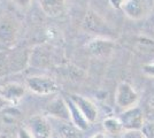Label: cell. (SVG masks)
<instances>
[{
	"label": "cell",
	"instance_id": "1",
	"mask_svg": "<svg viewBox=\"0 0 154 138\" xmlns=\"http://www.w3.org/2000/svg\"><path fill=\"white\" fill-rule=\"evenodd\" d=\"M26 86L31 92L39 96H51L59 91L58 83L46 76H32L26 81Z\"/></svg>",
	"mask_w": 154,
	"mask_h": 138
},
{
	"label": "cell",
	"instance_id": "21",
	"mask_svg": "<svg viewBox=\"0 0 154 138\" xmlns=\"http://www.w3.org/2000/svg\"><path fill=\"white\" fill-rule=\"evenodd\" d=\"M127 0H109V2H110V5L116 8V9H122V6L124 5V2H125Z\"/></svg>",
	"mask_w": 154,
	"mask_h": 138
},
{
	"label": "cell",
	"instance_id": "25",
	"mask_svg": "<svg viewBox=\"0 0 154 138\" xmlns=\"http://www.w3.org/2000/svg\"><path fill=\"white\" fill-rule=\"evenodd\" d=\"M149 106H151L152 108H154V96L151 98V100H149Z\"/></svg>",
	"mask_w": 154,
	"mask_h": 138
},
{
	"label": "cell",
	"instance_id": "6",
	"mask_svg": "<svg viewBox=\"0 0 154 138\" xmlns=\"http://www.w3.org/2000/svg\"><path fill=\"white\" fill-rule=\"evenodd\" d=\"M26 128L33 138H53L51 125L43 115H35L30 118L26 122Z\"/></svg>",
	"mask_w": 154,
	"mask_h": 138
},
{
	"label": "cell",
	"instance_id": "19",
	"mask_svg": "<svg viewBox=\"0 0 154 138\" xmlns=\"http://www.w3.org/2000/svg\"><path fill=\"white\" fill-rule=\"evenodd\" d=\"M17 138H33V136L30 133V131L26 129V127H22L17 131Z\"/></svg>",
	"mask_w": 154,
	"mask_h": 138
},
{
	"label": "cell",
	"instance_id": "11",
	"mask_svg": "<svg viewBox=\"0 0 154 138\" xmlns=\"http://www.w3.org/2000/svg\"><path fill=\"white\" fill-rule=\"evenodd\" d=\"M115 48L114 43H112V40H106V39H93L91 40L88 44V50L89 52L98 58L101 57H108L110 55Z\"/></svg>",
	"mask_w": 154,
	"mask_h": 138
},
{
	"label": "cell",
	"instance_id": "27",
	"mask_svg": "<svg viewBox=\"0 0 154 138\" xmlns=\"http://www.w3.org/2000/svg\"><path fill=\"white\" fill-rule=\"evenodd\" d=\"M53 138H58V136H57V137H53Z\"/></svg>",
	"mask_w": 154,
	"mask_h": 138
},
{
	"label": "cell",
	"instance_id": "24",
	"mask_svg": "<svg viewBox=\"0 0 154 138\" xmlns=\"http://www.w3.org/2000/svg\"><path fill=\"white\" fill-rule=\"evenodd\" d=\"M91 138H106V136H105L103 133H101V132H98L96 135H93Z\"/></svg>",
	"mask_w": 154,
	"mask_h": 138
},
{
	"label": "cell",
	"instance_id": "5",
	"mask_svg": "<svg viewBox=\"0 0 154 138\" xmlns=\"http://www.w3.org/2000/svg\"><path fill=\"white\" fill-rule=\"evenodd\" d=\"M19 33L17 22L13 17L4 15L0 19V43L4 45L11 46L15 43Z\"/></svg>",
	"mask_w": 154,
	"mask_h": 138
},
{
	"label": "cell",
	"instance_id": "22",
	"mask_svg": "<svg viewBox=\"0 0 154 138\" xmlns=\"http://www.w3.org/2000/svg\"><path fill=\"white\" fill-rule=\"evenodd\" d=\"M13 2H15L19 7H22V8H26L30 5L31 0H13Z\"/></svg>",
	"mask_w": 154,
	"mask_h": 138
},
{
	"label": "cell",
	"instance_id": "16",
	"mask_svg": "<svg viewBox=\"0 0 154 138\" xmlns=\"http://www.w3.org/2000/svg\"><path fill=\"white\" fill-rule=\"evenodd\" d=\"M58 138H79L78 129L70 124H64L59 129Z\"/></svg>",
	"mask_w": 154,
	"mask_h": 138
},
{
	"label": "cell",
	"instance_id": "9",
	"mask_svg": "<svg viewBox=\"0 0 154 138\" xmlns=\"http://www.w3.org/2000/svg\"><path fill=\"white\" fill-rule=\"evenodd\" d=\"M45 114L52 118L61 120V121H66V122L70 121V112H69V108H68L64 97L63 98L58 97V98L53 99L46 107Z\"/></svg>",
	"mask_w": 154,
	"mask_h": 138
},
{
	"label": "cell",
	"instance_id": "2",
	"mask_svg": "<svg viewBox=\"0 0 154 138\" xmlns=\"http://www.w3.org/2000/svg\"><path fill=\"white\" fill-rule=\"evenodd\" d=\"M139 100V94L128 82H121L115 91V104L122 109L135 107Z\"/></svg>",
	"mask_w": 154,
	"mask_h": 138
},
{
	"label": "cell",
	"instance_id": "4",
	"mask_svg": "<svg viewBox=\"0 0 154 138\" xmlns=\"http://www.w3.org/2000/svg\"><path fill=\"white\" fill-rule=\"evenodd\" d=\"M120 121L123 125L124 131L127 130H141L145 124L144 112L138 106L125 109L120 115Z\"/></svg>",
	"mask_w": 154,
	"mask_h": 138
},
{
	"label": "cell",
	"instance_id": "7",
	"mask_svg": "<svg viewBox=\"0 0 154 138\" xmlns=\"http://www.w3.org/2000/svg\"><path fill=\"white\" fill-rule=\"evenodd\" d=\"M124 14L131 20H141L148 14V4L146 0H127L122 6Z\"/></svg>",
	"mask_w": 154,
	"mask_h": 138
},
{
	"label": "cell",
	"instance_id": "26",
	"mask_svg": "<svg viewBox=\"0 0 154 138\" xmlns=\"http://www.w3.org/2000/svg\"><path fill=\"white\" fill-rule=\"evenodd\" d=\"M0 138H9L6 133H0Z\"/></svg>",
	"mask_w": 154,
	"mask_h": 138
},
{
	"label": "cell",
	"instance_id": "17",
	"mask_svg": "<svg viewBox=\"0 0 154 138\" xmlns=\"http://www.w3.org/2000/svg\"><path fill=\"white\" fill-rule=\"evenodd\" d=\"M141 132L145 138H154V124L145 122V124L141 129Z\"/></svg>",
	"mask_w": 154,
	"mask_h": 138
},
{
	"label": "cell",
	"instance_id": "14",
	"mask_svg": "<svg viewBox=\"0 0 154 138\" xmlns=\"http://www.w3.org/2000/svg\"><path fill=\"white\" fill-rule=\"evenodd\" d=\"M103 127L105 131L110 133V135H120V133H123V131H124L120 118H105L103 122Z\"/></svg>",
	"mask_w": 154,
	"mask_h": 138
},
{
	"label": "cell",
	"instance_id": "20",
	"mask_svg": "<svg viewBox=\"0 0 154 138\" xmlns=\"http://www.w3.org/2000/svg\"><path fill=\"white\" fill-rule=\"evenodd\" d=\"M143 72L149 77H154V63H147L143 67Z\"/></svg>",
	"mask_w": 154,
	"mask_h": 138
},
{
	"label": "cell",
	"instance_id": "3",
	"mask_svg": "<svg viewBox=\"0 0 154 138\" xmlns=\"http://www.w3.org/2000/svg\"><path fill=\"white\" fill-rule=\"evenodd\" d=\"M23 54L19 52H0V75L22 70L26 66Z\"/></svg>",
	"mask_w": 154,
	"mask_h": 138
},
{
	"label": "cell",
	"instance_id": "10",
	"mask_svg": "<svg viewBox=\"0 0 154 138\" xmlns=\"http://www.w3.org/2000/svg\"><path fill=\"white\" fill-rule=\"evenodd\" d=\"M0 93L6 104L16 106L26 93V86L19 83H8L0 87Z\"/></svg>",
	"mask_w": 154,
	"mask_h": 138
},
{
	"label": "cell",
	"instance_id": "23",
	"mask_svg": "<svg viewBox=\"0 0 154 138\" xmlns=\"http://www.w3.org/2000/svg\"><path fill=\"white\" fill-rule=\"evenodd\" d=\"M6 105V101L2 99V97H1V93H0V111L2 109V108H5L4 106Z\"/></svg>",
	"mask_w": 154,
	"mask_h": 138
},
{
	"label": "cell",
	"instance_id": "12",
	"mask_svg": "<svg viewBox=\"0 0 154 138\" xmlns=\"http://www.w3.org/2000/svg\"><path fill=\"white\" fill-rule=\"evenodd\" d=\"M66 99V103L68 105V108H69V112H70V122L72 123V125L77 128L78 130H82V131H85L88 130L89 128V121L83 116V114L81 113V111L77 108V106L74 104V101L70 99L69 96H66L64 97Z\"/></svg>",
	"mask_w": 154,
	"mask_h": 138
},
{
	"label": "cell",
	"instance_id": "18",
	"mask_svg": "<svg viewBox=\"0 0 154 138\" xmlns=\"http://www.w3.org/2000/svg\"><path fill=\"white\" fill-rule=\"evenodd\" d=\"M121 138H145L141 130H127L123 131Z\"/></svg>",
	"mask_w": 154,
	"mask_h": 138
},
{
	"label": "cell",
	"instance_id": "8",
	"mask_svg": "<svg viewBox=\"0 0 154 138\" xmlns=\"http://www.w3.org/2000/svg\"><path fill=\"white\" fill-rule=\"evenodd\" d=\"M70 99L74 101V104L77 106V108L81 111L83 114V116L88 121L89 123H93L98 118V108L97 106L91 101L90 99L85 98L81 94H70L69 96Z\"/></svg>",
	"mask_w": 154,
	"mask_h": 138
},
{
	"label": "cell",
	"instance_id": "15",
	"mask_svg": "<svg viewBox=\"0 0 154 138\" xmlns=\"http://www.w3.org/2000/svg\"><path fill=\"white\" fill-rule=\"evenodd\" d=\"M0 114H1V118H4V121L7 122V123H13V122H16L17 118H20L21 113L15 108V107H7V108H2L0 111Z\"/></svg>",
	"mask_w": 154,
	"mask_h": 138
},
{
	"label": "cell",
	"instance_id": "13",
	"mask_svg": "<svg viewBox=\"0 0 154 138\" xmlns=\"http://www.w3.org/2000/svg\"><path fill=\"white\" fill-rule=\"evenodd\" d=\"M40 7L48 16H57L63 11L66 0H39Z\"/></svg>",
	"mask_w": 154,
	"mask_h": 138
}]
</instances>
